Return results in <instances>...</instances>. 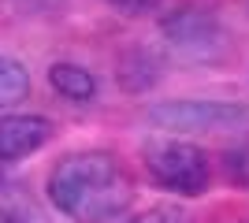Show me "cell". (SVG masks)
<instances>
[{"label":"cell","mask_w":249,"mask_h":223,"mask_svg":"<svg viewBox=\"0 0 249 223\" xmlns=\"http://www.w3.org/2000/svg\"><path fill=\"white\" fill-rule=\"evenodd\" d=\"M49 201L74 223H108L130 208L134 179L112 153H71L49 171Z\"/></svg>","instance_id":"1"},{"label":"cell","mask_w":249,"mask_h":223,"mask_svg":"<svg viewBox=\"0 0 249 223\" xmlns=\"http://www.w3.org/2000/svg\"><path fill=\"white\" fill-rule=\"evenodd\" d=\"M145 171L149 179L167 193L178 197H201L212 182V168H208V153L194 141H160L145 153Z\"/></svg>","instance_id":"2"},{"label":"cell","mask_w":249,"mask_h":223,"mask_svg":"<svg viewBox=\"0 0 249 223\" xmlns=\"http://www.w3.org/2000/svg\"><path fill=\"white\" fill-rule=\"evenodd\" d=\"M145 119L160 130H171V134H190V130H242V127H249V104L208 101V97L164 101V104L149 108Z\"/></svg>","instance_id":"3"},{"label":"cell","mask_w":249,"mask_h":223,"mask_svg":"<svg viewBox=\"0 0 249 223\" xmlns=\"http://www.w3.org/2000/svg\"><path fill=\"white\" fill-rule=\"evenodd\" d=\"M160 34L167 37L171 49H178L182 56H194V60H219L227 52V30L219 15L197 4L167 11L160 19Z\"/></svg>","instance_id":"4"},{"label":"cell","mask_w":249,"mask_h":223,"mask_svg":"<svg viewBox=\"0 0 249 223\" xmlns=\"http://www.w3.org/2000/svg\"><path fill=\"white\" fill-rule=\"evenodd\" d=\"M49 141H52V123L45 116H22V112L0 116V164H15Z\"/></svg>","instance_id":"5"},{"label":"cell","mask_w":249,"mask_h":223,"mask_svg":"<svg viewBox=\"0 0 249 223\" xmlns=\"http://www.w3.org/2000/svg\"><path fill=\"white\" fill-rule=\"evenodd\" d=\"M160 56L153 52V49H126L123 56H119V71H115V78H119V86H123L126 93H145L149 86L160 82Z\"/></svg>","instance_id":"6"},{"label":"cell","mask_w":249,"mask_h":223,"mask_svg":"<svg viewBox=\"0 0 249 223\" xmlns=\"http://www.w3.org/2000/svg\"><path fill=\"white\" fill-rule=\"evenodd\" d=\"M49 86L60 97L74 101V104H89V101H97V78L86 71L82 64H71V60H60V64L49 67Z\"/></svg>","instance_id":"7"},{"label":"cell","mask_w":249,"mask_h":223,"mask_svg":"<svg viewBox=\"0 0 249 223\" xmlns=\"http://www.w3.org/2000/svg\"><path fill=\"white\" fill-rule=\"evenodd\" d=\"M30 71L11 60V56H0V108H15L30 97Z\"/></svg>","instance_id":"8"},{"label":"cell","mask_w":249,"mask_h":223,"mask_svg":"<svg viewBox=\"0 0 249 223\" xmlns=\"http://www.w3.org/2000/svg\"><path fill=\"white\" fill-rule=\"evenodd\" d=\"M123 223H190L186 216L178 212V208H167V205H156V208H145V212L130 216Z\"/></svg>","instance_id":"9"},{"label":"cell","mask_w":249,"mask_h":223,"mask_svg":"<svg viewBox=\"0 0 249 223\" xmlns=\"http://www.w3.org/2000/svg\"><path fill=\"white\" fill-rule=\"evenodd\" d=\"M0 223H49L37 208L30 205H4L0 208Z\"/></svg>","instance_id":"10"},{"label":"cell","mask_w":249,"mask_h":223,"mask_svg":"<svg viewBox=\"0 0 249 223\" xmlns=\"http://www.w3.org/2000/svg\"><path fill=\"white\" fill-rule=\"evenodd\" d=\"M108 8L123 11V15H145V11L160 8V0H104Z\"/></svg>","instance_id":"11"}]
</instances>
